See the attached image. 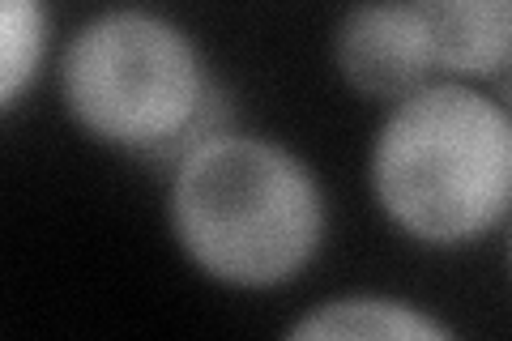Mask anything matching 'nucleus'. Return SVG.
<instances>
[{"label":"nucleus","instance_id":"nucleus-1","mask_svg":"<svg viewBox=\"0 0 512 341\" xmlns=\"http://www.w3.org/2000/svg\"><path fill=\"white\" fill-rule=\"evenodd\" d=\"M167 231L205 282L282 290L329 239V197L316 167L286 141L214 128L171 162Z\"/></svg>","mask_w":512,"mask_h":341},{"label":"nucleus","instance_id":"nucleus-2","mask_svg":"<svg viewBox=\"0 0 512 341\" xmlns=\"http://www.w3.org/2000/svg\"><path fill=\"white\" fill-rule=\"evenodd\" d=\"M367 188L397 235L457 252L512 222V116L478 81L436 77L384 107Z\"/></svg>","mask_w":512,"mask_h":341},{"label":"nucleus","instance_id":"nucleus-3","mask_svg":"<svg viewBox=\"0 0 512 341\" xmlns=\"http://www.w3.org/2000/svg\"><path fill=\"white\" fill-rule=\"evenodd\" d=\"M60 107L94 145L175 162L214 133V77L188 30L154 9L120 5L86 18L56 60Z\"/></svg>","mask_w":512,"mask_h":341},{"label":"nucleus","instance_id":"nucleus-4","mask_svg":"<svg viewBox=\"0 0 512 341\" xmlns=\"http://www.w3.org/2000/svg\"><path fill=\"white\" fill-rule=\"evenodd\" d=\"M329 56L342 86L380 107H393L427 81L444 77L414 0H355L333 26Z\"/></svg>","mask_w":512,"mask_h":341},{"label":"nucleus","instance_id":"nucleus-5","mask_svg":"<svg viewBox=\"0 0 512 341\" xmlns=\"http://www.w3.org/2000/svg\"><path fill=\"white\" fill-rule=\"evenodd\" d=\"M444 77L495 86L512 69V0H414Z\"/></svg>","mask_w":512,"mask_h":341},{"label":"nucleus","instance_id":"nucleus-6","mask_svg":"<svg viewBox=\"0 0 512 341\" xmlns=\"http://www.w3.org/2000/svg\"><path fill=\"white\" fill-rule=\"evenodd\" d=\"M291 341H444L457 329L431 316L423 303L376 295V290H350L308 307L299 320L286 324Z\"/></svg>","mask_w":512,"mask_h":341},{"label":"nucleus","instance_id":"nucleus-7","mask_svg":"<svg viewBox=\"0 0 512 341\" xmlns=\"http://www.w3.org/2000/svg\"><path fill=\"white\" fill-rule=\"evenodd\" d=\"M52 52V9L47 0H0V111L13 116L39 86Z\"/></svg>","mask_w":512,"mask_h":341},{"label":"nucleus","instance_id":"nucleus-8","mask_svg":"<svg viewBox=\"0 0 512 341\" xmlns=\"http://www.w3.org/2000/svg\"><path fill=\"white\" fill-rule=\"evenodd\" d=\"M491 90H495V94H500V103L508 107V116H512V69H508V73H504L500 81H495V86H491Z\"/></svg>","mask_w":512,"mask_h":341},{"label":"nucleus","instance_id":"nucleus-9","mask_svg":"<svg viewBox=\"0 0 512 341\" xmlns=\"http://www.w3.org/2000/svg\"><path fill=\"white\" fill-rule=\"evenodd\" d=\"M508 269H512V231H508Z\"/></svg>","mask_w":512,"mask_h":341}]
</instances>
